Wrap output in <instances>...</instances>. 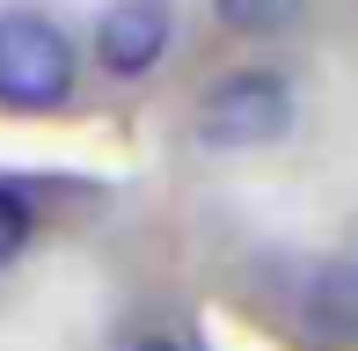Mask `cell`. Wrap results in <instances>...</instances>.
I'll return each mask as SVG.
<instances>
[{"mask_svg": "<svg viewBox=\"0 0 358 351\" xmlns=\"http://www.w3.org/2000/svg\"><path fill=\"white\" fill-rule=\"evenodd\" d=\"M22 242H29V213H22V198L0 183V264L22 257Z\"/></svg>", "mask_w": 358, "mask_h": 351, "instance_id": "5", "label": "cell"}, {"mask_svg": "<svg viewBox=\"0 0 358 351\" xmlns=\"http://www.w3.org/2000/svg\"><path fill=\"white\" fill-rule=\"evenodd\" d=\"M285 132H292V88H285V73H271V66L227 73L198 103V139L220 147V154H256V147H271V139H285Z\"/></svg>", "mask_w": 358, "mask_h": 351, "instance_id": "1", "label": "cell"}, {"mask_svg": "<svg viewBox=\"0 0 358 351\" xmlns=\"http://www.w3.org/2000/svg\"><path fill=\"white\" fill-rule=\"evenodd\" d=\"M300 8L307 0H213V15L227 29H241V37H271V29H285Z\"/></svg>", "mask_w": 358, "mask_h": 351, "instance_id": "4", "label": "cell"}, {"mask_svg": "<svg viewBox=\"0 0 358 351\" xmlns=\"http://www.w3.org/2000/svg\"><path fill=\"white\" fill-rule=\"evenodd\" d=\"M169 52V0H110L103 22H95V59L117 81H139V73L161 66Z\"/></svg>", "mask_w": 358, "mask_h": 351, "instance_id": "3", "label": "cell"}, {"mask_svg": "<svg viewBox=\"0 0 358 351\" xmlns=\"http://www.w3.org/2000/svg\"><path fill=\"white\" fill-rule=\"evenodd\" d=\"M132 351H183V344H161V337H146V344H132Z\"/></svg>", "mask_w": 358, "mask_h": 351, "instance_id": "6", "label": "cell"}, {"mask_svg": "<svg viewBox=\"0 0 358 351\" xmlns=\"http://www.w3.org/2000/svg\"><path fill=\"white\" fill-rule=\"evenodd\" d=\"M73 95V44L44 15H0V103L52 110Z\"/></svg>", "mask_w": 358, "mask_h": 351, "instance_id": "2", "label": "cell"}]
</instances>
